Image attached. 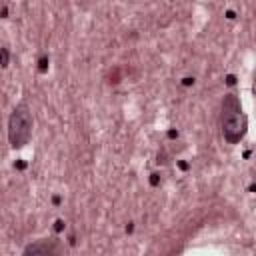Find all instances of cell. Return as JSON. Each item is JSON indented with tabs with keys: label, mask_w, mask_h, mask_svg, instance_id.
Masks as SVG:
<instances>
[{
	"label": "cell",
	"mask_w": 256,
	"mask_h": 256,
	"mask_svg": "<svg viewBox=\"0 0 256 256\" xmlns=\"http://www.w3.org/2000/svg\"><path fill=\"white\" fill-rule=\"evenodd\" d=\"M220 128L228 144H238L248 132V118L236 94H226L220 104Z\"/></svg>",
	"instance_id": "6da1fadb"
},
{
	"label": "cell",
	"mask_w": 256,
	"mask_h": 256,
	"mask_svg": "<svg viewBox=\"0 0 256 256\" xmlns=\"http://www.w3.org/2000/svg\"><path fill=\"white\" fill-rule=\"evenodd\" d=\"M32 112L26 102L14 106L8 118V140L12 148H24L32 138Z\"/></svg>",
	"instance_id": "7a4b0ae2"
},
{
	"label": "cell",
	"mask_w": 256,
	"mask_h": 256,
	"mask_svg": "<svg viewBox=\"0 0 256 256\" xmlns=\"http://www.w3.org/2000/svg\"><path fill=\"white\" fill-rule=\"evenodd\" d=\"M62 248L58 240H38L24 248V254H58Z\"/></svg>",
	"instance_id": "3957f363"
},
{
	"label": "cell",
	"mask_w": 256,
	"mask_h": 256,
	"mask_svg": "<svg viewBox=\"0 0 256 256\" xmlns=\"http://www.w3.org/2000/svg\"><path fill=\"white\" fill-rule=\"evenodd\" d=\"M2 66H4V68L8 66V50H6V48H2Z\"/></svg>",
	"instance_id": "277c9868"
}]
</instances>
